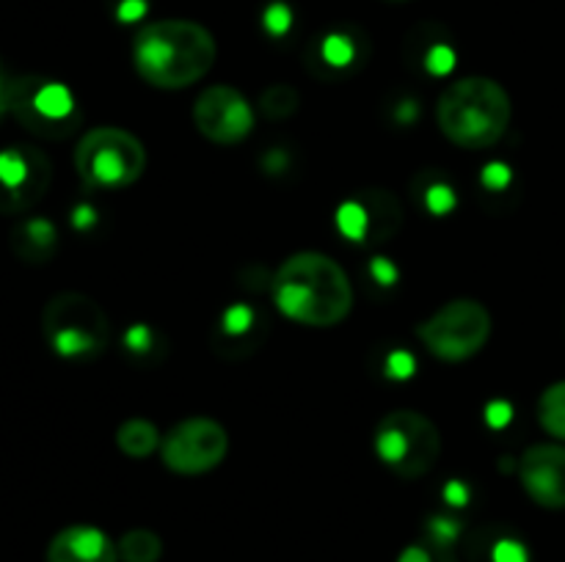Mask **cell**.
Masks as SVG:
<instances>
[{"instance_id": "obj_1", "label": "cell", "mask_w": 565, "mask_h": 562, "mask_svg": "<svg viewBox=\"0 0 565 562\" xmlns=\"http://www.w3.org/2000/svg\"><path fill=\"white\" fill-rule=\"evenodd\" d=\"M274 301L292 323L331 328L351 314L353 284L329 253L298 251L276 270Z\"/></svg>"}, {"instance_id": "obj_21", "label": "cell", "mask_w": 565, "mask_h": 562, "mask_svg": "<svg viewBox=\"0 0 565 562\" xmlns=\"http://www.w3.org/2000/svg\"><path fill=\"white\" fill-rule=\"evenodd\" d=\"M298 110V94L292 86H285V83H276L268 91L263 94V114L268 119H287Z\"/></svg>"}, {"instance_id": "obj_8", "label": "cell", "mask_w": 565, "mask_h": 562, "mask_svg": "<svg viewBox=\"0 0 565 562\" xmlns=\"http://www.w3.org/2000/svg\"><path fill=\"white\" fill-rule=\"evenodd\" d=\"M417 336L430 356L467 361L478 356L491 336V312L475 298H456L417 325Z\"/></svg>"}, {"instance_id": "obj_4", "label": "cell", "mask_w": 565, "mask_h": 562, "mask_svg": "<svg viewBox=\"0 0 565 562\" xmlns=\"http://www.w3.org/2000/svg\"><path fill=\"white\" fill-rule=\"evenodd\" d=\"M75 169L88 187L121 191L141 180L147 149L121 127H94L77 141Z\"/></svg>"}, {"instance_id": "obj_19", "label": "cell", "mask_w": 565, "mask_h": 562, "mask_svg": "<svg viewBox=\"0 0 565 562\" xmlns=\"http://www.w3.org/2000/svg\"><path fill=\"white\" fill-rule=\"evenodd\" d=\"M539 422L552 439L565 444V380H557L541 395L539 400Z\"/></svg>"}, {"instance_id": "obj_14", "label": "cell", "mask_w": 565, "mask_h": 562, "mask_svg": "<svg viewBox=\"0 0 565 562\" xmlns=\"http://www.w3.org/2000/svg\"><path fill=\"white\" fill-rule=\"evenodd\" d=\"M47 562H119V545L99 527L72 523L50 540Z\"/></svg>"}, {"instance_id": "obj_27", "label": "cell", "mask_w": 565, "mask_h": 562, "mask_svg": "<svg viewBox=\"0 0 565 562\" xmlns=\"http://www.w3.org/2000/svg\"><path fill=\"white\" fill-rule=\"evenodd\" d=\"M392 3H406V0H392Z\"/></svg>"}, {"instance_id": "obj_16", "label": "cell", "mask_w": 565, "mask_h": 562, "mask_svg": "<svg viewBox=\"0 0 565 562\" xmlns=\"http://www.w3.org/2000/svg\"><path fill=\"white\" fill-rule=\"evenodd\" d=\"M160 441H163V435L147 419H127L116 430V444H119V450L127 457H138V461L149 457L154 450H160Z\"/></svg>"}, {"instance_id": "obj_22", "label": "cell", "mask_w": 565, "mask_h": 562, "mask_svg": "<svg viewBox=\"0 0 565 562\" xmlns=\"http://www.w3.org/2000/svg\"><path fill=\"white\" fill-rule=\"evenodd\" d=\"M259 320L257 314H254V309L248 306H235L230 309V312L224 314V320H221V334H224V339H246V336H252L254 331H257Z\"/></svg>"}, {"instance_id": "obj_25", "label": "cell", "mask_w": 565, "mask_h": 562, "mask_svg": "<svg viewBox=\"0 0 565 562\" xmlns=\"http://www.w3.org/2000/svg\"><path fill=\"white\" fill-rule=\"evenodd\" d=\"M3 114H9V110H6V88H0V116Z\"/></svg>"}, {"instance_id": "obj_9", "label": "cell", "mask_w": 565, "mask_h": 562, "mask_svg": "<svg viewBox=\"0 0 565 562\" xmlns=\"http://www.w3.org/2000/svg\"><path fill=\"white\" fill-rule=\"evenodd\" d=\"M226 452H230L226 428L207 417L182 419L160 441L163 466L169 472L182 474V477H196V474L213 472L215 466L224 463Z\"/></svg>"}, {"instance_id": "obj_10", "label": "cell", "mask_w": 565, "mask_h": 562, "mask_svg": "<svg viewBox=\"0 0 565 562\" xmlns=\"http://www.w3.org/2000/svg\"><path fill=\"white\" fill-rule=\"evenodd\" d=\"M53 182L47 154L28 143L0 149V213L20 215L36 207Z\"/></svg>"}, {"instance_id": "obj_7", "label": "cell", "mask_w": 565, "mask_h": 562, "mask_svg": "<svg viewBox=\"0 0 565 562\" xmlns=\"http://www.w3.org/2000/svg\"><path fill=\"white\" fill-rule=\"evenodd\" d=\"M42 334L55 356L88 358L108 345L110 325L94 298L83 292H58L42 312Z\"/></svg>"}, {"instance_id": "obj_18", "label": "cell", "mask_w": 565, "mask_h": 562, "mask_svg": "<svg viewBox=\"0 0 565 562\" xmlns=\"http://www.w3.org/2000/svg\"><path fill=\"white\" fill-rule=\"evenodd\" d=\"M116 545L121 562H158L163 556V540L152 529H130Z\"/></svg>"}, {"instance_id": "obj_12", "label": "cell", "mask_w": 565, "mask_h": 562, "mask_svg": "<svg viewBox=\"0 0 565 562\" xmlns=\"http://www.w3.org/2000/svg\"><path fill=\"white\" fill-rule=\"evenodd\" d=\"M401 224V202L386 191H362L337 209V226L353 242H384Z\"/></svg>"}, {"instance_id": "obj_20", "label": "cell", "mask_w": 565, "mask_h": 562, "mask_svg": "<svg viewBox=\"0 0 565 562\" xmlns=\"http://www.w3.org/2000/svg\"><path fill=\"white\" fill-rule=\"evenodd\" d=\"M318 55L329 69H348L359 58V47L348 33H329L320 42Z\"/></svg>"}, {"instance_id": "obj_2", "label": "cell", "mask_w": 565, "mask_h": 562, "mask_svg": "<svg viewBox=\"0 0 565 562\" xmlns=\"http://www.w3.org/2000/svg\"><path fill=\"white\" fill-rule=\"evenodd\" d=\"M213 33L193 20H154L132 39V66L143 83L177 91L202 80L215 64Z\"/></svg>"}, {"instance_id": "obj_11", "label": "cell", "mask_w": 565, "mask_h": 562, "mask_svg": "<svg viewBox=\"0 0 565 562\" xmlns=\"http://www.w3.org/2000/svg\"><path fill=\"white\" fill-rule=\"evenodd\" d=\"M254 108L237 88L218 83L207 86L193 105V125L207 141L232 147L252 136Z\"/></svg>"}, {"instance_id": "obj_3", "label": "cell", "mask_w": 565, "mask_h": 562, "mask_svg": "<svg viewBox=\"0 0 565 562\" xmlns=\"http://www.w3.org/2000/svg\"><path fill=\"white\" fill-rule=\"evenodd\" d=\"M511 94L494 77H458L436 99V121L447 141L461 149H489L511 127Z\"/></svg>"}, {"instance_id": "obj_6", "label": "cell", "mask_w": 565, "mask_h": 562, "mask_svg": "<svg viewBox=\"0 0 565 562\" xmlns=\"http://www.w3.org/2000/svg\"><path fill=\"white\" fill-rule=\"evenodd\" d=\"M373 450L386 468L403 479L425 477L441 455V435L436 424L419 411H392L379 422Z\"/></svg>"}, {"instance_id": "obj_24", "label": "cell", "mask_w": 565, "mask_h": 562, "mask_svg": "<svg viewBox=\"0 0 565 562\" xmlns=\"http://www.w3.org/2000/svg\"><path fill=\"white\" fill-rule=\"evenodd\" d=\"M265 25H268L270 33H285L287 28H290V11H287V6H270V9L265 11Z\"/></svg>"}, {"instance_id": "obj_23", "label": "cell", "mask_w": 565, "mask_h": 562, "mask_svg": "<svg viewBox=\"0 0 565 562\" xmlns=\"http://www.w3.org/2000/svg\"><path fill=\"white\" fill-rule=\"evenodd\" d=\"M397 562H456V556L450 554L447 545H439L434 543V540H428V543L408 545V549L397 556Z\"/></svg>"}, {"instance_id": "obj_15", "label": "cell", "mask_w": 565, "mask_h": 562, "mask_svg": "<svg viewBox=\"0 0 565 562\" xmlns=\"http://www.w3.org/2000/svg\"><path fill=\"white\" fill-rule=\"evenodd\" d=\"M55 246H58V231H55V226L47 218H25L11 231V251L22 262H47L55 253Z\"/></svg>"}, {"instance_id": "obj_5", "label": "cell", "mask_w": 565, "mask_h": 562, "mask_svg": "<svg viewBox=\"0 0 565 562\" xmlns=\"http://www.w3.org/2000/svg\"><path fill=\"white\" fill-rule=\"evenodd\" d=\"M6 110L28 132L47 138V141H61L81 125V110H77L70 88L64 83L39 75L6 80Z\"/></svg>"}, {"instance_id": "obj_17", "label": "cell", "mask_w": 565, "mask_h": 562, "mask_svg": "<svg viewBox=\"0 0 565 562\" xmlns=\"http://www.w3.org/2000/svg\"><path fill=\"white\" fill-rule=\"evenodd\" d=\"M469 560L472 562H530L527 549L522 540L511 538V534H480L469 549Z\"/></svg>"}, {"instance_id": "obj_26", "label": "cell", "mask_w": 565, "mask_h": 562, "mask_svg": "<svg viewBox=\"0 0 565 562\" xmlns=\"http://www.w3.org/2000/svg\"><path fill=\"white\" fill-rule=\"evenodd\" d=\"M0 88H6V80H3V77H0Z\"/></svg>"}, {"instance_id": "obj_13", "label": "cell", "mask_w": 565, "mask_h": 562, "mask_svg": "<svg viewBox=\"0 0 565 562\" xmlns=\"http://www.w3.org/2000/svg\"><path fill=\"white\" fill-rule=\"evenodd\" d=\"M519 479L535 505L546 510H565V446H527L519 463Z\"/></svg>"}]
</instances>
